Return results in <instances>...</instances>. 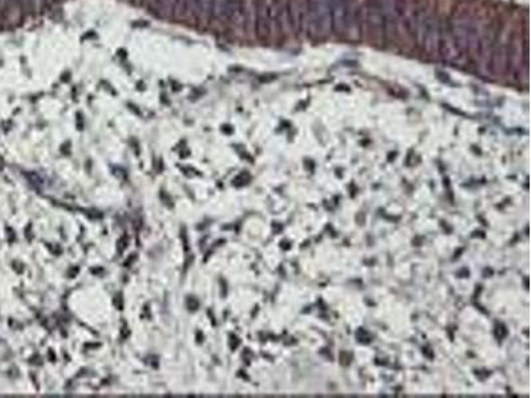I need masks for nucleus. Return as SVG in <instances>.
I'll list each match as a JSON object with an SVG mask.
<instances>
[{
    "mask_svg": "<svg viewBox=\"0 0 531 398\" xmlns=\"http://www.w3.org/2000/svg\"><path fill=\"white\" fill-rule=\"evenodd\" d=\"M289 14L291 23L292 32L296 35L306 34V1L305 0H289Z\"/></svg>",
    "mask_w": 531,
    "mask_h": 398,
    "instance_id": "nucleus-7",
    "label": "nucleus"
},
{
    "mask_svg": "<svg viewBox=\"0 0 531 398\" xmlns=\"http://www.w3.org/2000/svg\"><path fill=\"white\" fill-rule=\"evenodd\" d=\"M254 27L260 39H269L270 36L274 35L271 0H259L255 4Z\"/></svg>",
    "mask_w": 531,
    "mask_h": 398,
    "instance_id": "nucleus-5",
    "label": "nucleus"
},
{
    "mask_svg": "<svg viewBox=\"0 0 531 398\" xmlns=\"http://www.w3.org/2000/svg\"><path fill=\"white\" fill-rule=\"evenodd\" d=\"M332 31L351 40L360 37V8L355 0H331Z\"/></svg>",
    "mask_w": 531,
    "mask_h": 398,
    "instance_id": "nucleus-1",
    "label": "nucleus"
},
{
    "mask_svg": "<svg viewBox=\"0 0 531 398\" xmlns=\"http://www.w3.org/2000/svg\"><path fill=\"white\" fill-rule=\"evenodd\" d=\"M255 4L249 0H229L226 24L234 30H247L254 23Z\"/></svg>",
    "mask_w": 531,
    "mask_h": 398,
    "instance_id": "nucleus-4",
    "label": "nucleus"
},
{
    "mask_svg": "<svg viewBox=\"0 0 531 398\" xmlns=\"http://www.w3.org/2000/svg\"><path fill=\"white\" fill-rule=\"evenodd\" d=\"M331 31V0H306V35L311 39H325Z\"/></svg>",
    "mask_w": 531,
    "mask_h": 398,
    "instance_id": "nucleus-2",
    "label": "nucleus"
},
{
    "mask_svg": "<svg viewBox=\"0 0 531 398\" xmlns=\"http://www.w3.org/2000/svg\"><path fill=\"white\" fill-rule=\"evenodd\" d=\"M438 54L450 64H463L466 53L457 46L456 40L449 31L447 24L441 26V37H440V47Z\"/></svg>",
    "mask_w": 531,
    "mask_h": 398,
    "instance_id": "nucleus-6",
    "label": "nucleus"
},
{
    "mask_svg": "<svg viewBox=\"0 0 531 398\" xmlns=\"http://www.w3.org/2000/svg\"><path fill=\"white\" fill-rule=\"evenodd\" d=\"M227 8H229V0H213L210 21H214L218 24H226Z\"/></svg>",
    "mask_w": 531,
    "mask_h": 398,
    "instance_id": "nucleus-8",
    "label": "nucleus"
},
{
    "mask_svg": "<svg viewBox=\"0 0 531 398\" xmlns=\"http://www.w3.org/2000/svg\"><path fill=\"white\" fill-rule=\"evenodd\" d=\"M447 27L457 46L463 52H473L479 48L481 36L479 34V26L476 21H473V19L466 15H458L447 23Z\"/></svg>",
    "mask_w": 531,
    "mask_h": 398,
    "instance_id": "nucleus-3",
    "label": "nucleus"
}]
</instances>
